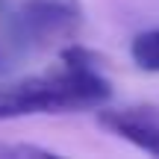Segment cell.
Here are the masks:
<instances>
[{
  "label": "cell",
  "instance_id": "cell-2",
  "mask_svg": "<svg viewBox=\"0 0 159 159\" xmlns=\"http://www.w3.org/2000/svg\"><path fill=\"white\" fill-rule=\"evenodd\" d=\"M85 21L83 0H24L3 21L9 53H35L71 41Z\"/></svg>",
  "mask_w": 159,
  "mask_h": 159
},
{
  "label": "cell",
  "instance_id": "cell-1",
  "mask_svg": "<svg viewBox=\"0 0 159 159\" xmlns=\"http://www.w3.org/2000/svg\"><path fill=\"white\" fill-rule=\"evenodd\" d=\"M59 56L62 68L15 80L0 89V121L100 109L112 97V83L103 74V59L97 53L71 41Z\"/></svg>",
  "mask_w": 159,
  "mask_h": 159
},
{
  "label": "cell",
  "instance_id": "cell-5",
  "mask_svg": "<svg viewBox=\"0 0 159 159\" xmlns=\"http://www.w3.org/2000/svg\"><path fill=\"white\" fill-rule=\"evenodd\" d=\"M27 156H50V150L39 144H9L0 142V159H27Z\"/></svg>",
  "mask_w": 159,
  "mask_h": 159
},
{
  "label": "cell",
  "instance_id": "cell-3",
  "mask_svg": "<svg viewBox=\"0 0 159 159\" xmlns=\"http://www.w3.org/2000/svg\"><path fill=\"white\" fill-rule=\"evenodd\" d=\"M97 124L112 136L136 144L139 150L159 156V106L153 103H136L121 109H100Z\"/></svg>",
  "mask_w": 159,
  "mask_h": 159
},
{
  "label": "cell",
  "instance_id": "cell-4",
  "mask_svg": "<svg viewBox=\"0 0 159 159\" xmlns=\"http://www.w3.org/2000/svg\"><path fill=\"white\" fill-rule=\"evenodd\" d=\"M130 56L136 68L148 71V74H159V27L144 30L130 41Z\"/></svg>",
  "mask_w": 159,
  "mask_h": 159
}]
</instances>
